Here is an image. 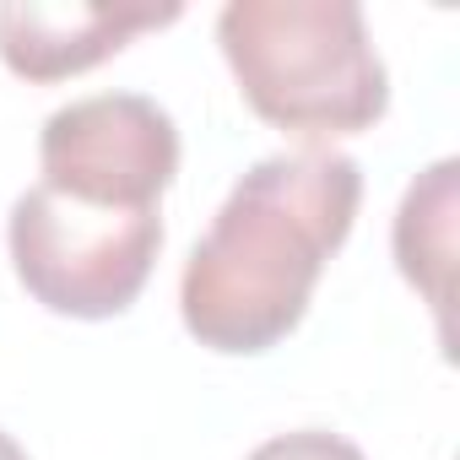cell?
<instances>
[{
    "instance_id": "obj_5",
    "label": "cell",
    "mask_w": 460,
    "mask_h": 460,
    "mask_svg": "<svg viewBox=\"0 0 460 460\" xmlns=\"http://www.w3.org/2000/svg\"><path fill=\"white\" fill-rule=\"evenodd\" d=\"M179 22V6H141V0H12L0 6V60L22 82H66L109 55H119L136 33Z\"/></svg>"
},
{
    "instance_id": "obj_2",
    "label": "cell",
    "mask_w": 460,
    "mask_h": 460,
    "mask_svg": "<svg viewBox=\"0 0 460 460\" xmlns=\"http://www.w3.org/2000/svg\"><path fill=\"white\" fill-rule=\"evenodd\" d=\"M217 44L244 103L288 136H358L390 109V71L352 0H227Z\"/></svg>"
},
{
    "instance_id": "obj_3",
    "label": "cell",
    "mask_w": 460,
    "mask_h": 460,
    "mask_svg": "<svg viewBox=\"0 0 460 460\" xmlns=\"http://www.w3.org/2000/svg\"><path fill=\"white\" fill-rule=\"evenodd\" d=\"M17 282L33 304L66 320H114L125 314L163 250L157 211H98L66 200L44 184L22 190L6 222Z\"/></svg>"
},
{
    "instance_id": "obj_8",
    "label": "cell",
    "mask_w": 460,
    "mask_h": 460,
    "mask_svg": "<svg viewBox=\"0 0 460 460\" xmlns=\"http://www.w3.org/2000/svg\"><path fill=\"white\" fill-rule=\"evenodd\" d=\"M0 460H28V449H22V444L6 433V428H0Z\"/></svg>"
},
{
    "instance_id": "obj_1",
    "label": "cell",
    "mask_w": 460,
    "mask_h": 460,
    "mask_svg": "<svg viewBox=\"0 0 460 460\" xmlns=\"http://www.w3.org/2000/svg\"><path fill=\"white\" fill-rule=\"evenodd\" d=\"M358 206L363 173L347 152L304 146L261 157L184 261V331L222 358H255L288 341L309 314L320 271L347 244Z\"/></svg>"
},
{
    "instance_id": "obj_7",
    "label": "cell",
    "mask_w": 460,
    "mask_h": 460,
    "mask_svg": "<svg viewBox=\"0 0 460 460\" xmlns=\"http://www.w3.org/2000/svg\"><path fill=\"white\" fill-rule=\"evenodd\" d=\"M250 460H363V449L331 428H293V433L266 438Z\"/></svg>"
},
{
    "instance_id": "obj_6",
    "label": "cell",
    "mask_w": 460,
    "mask_h": 460,
    "mask_svg": "<svg viewBox=\"0 0 460 460\" xmlns=\"http://www.w3.org/2000/svg\"><path fill=\"white\" fill-rule=\"evenodd\" d=\"M455 211H460L455 157H438L428 173H417L395 211V266L433 309L444 341H449V293H455Z\"/></svg>"
},
{
    "instance_id": "obj_4",
    "label": "cell",
    "mask_w": 460,
    "mask_h": 460,
    "mask_svg": "<svg viewBox=\"0 0 460 460\" xmlns=\"http://www.w3.org/2000/svg\"><path fill=\"white\" fill-rule=\"evenodd\" d=\"M44 190L98 211H157L179 173V125L146 93H93L44 119Z\"/></svg>"
}]
</instances>
